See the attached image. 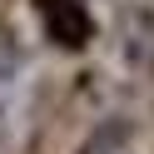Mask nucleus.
<instances>
[{
    "label": "nucleus",
    "mask_w": 154,
    "mask_h": 154,
    "mask_svg": "<svg viewBox=\"0 0 154 154\" xmlns=\"http://www.w3.org/2000/svg\"><path fill=\"white\" fill-rule=\"evenodd\" d=\"M114 35L129 70H154V0H124L114 15Z\"/></svg>",
    "instance_id": "f257e3e1"
},
{
    "label": "nucleus",
    "mask_w": 154,
    "mask_h": 154,
    "mask_svg": "<svg viewBox=\"0 0 154 154\" xmlns=\"http://www.w3.org/2000/svg\"><path fill=\"white\" fill-rule=\"evenodd\" d=\"M15 70H20V35L0 20V85H10Z\"/></svg>",
    "instance_id": "f03ea898"
}]
</instances>
